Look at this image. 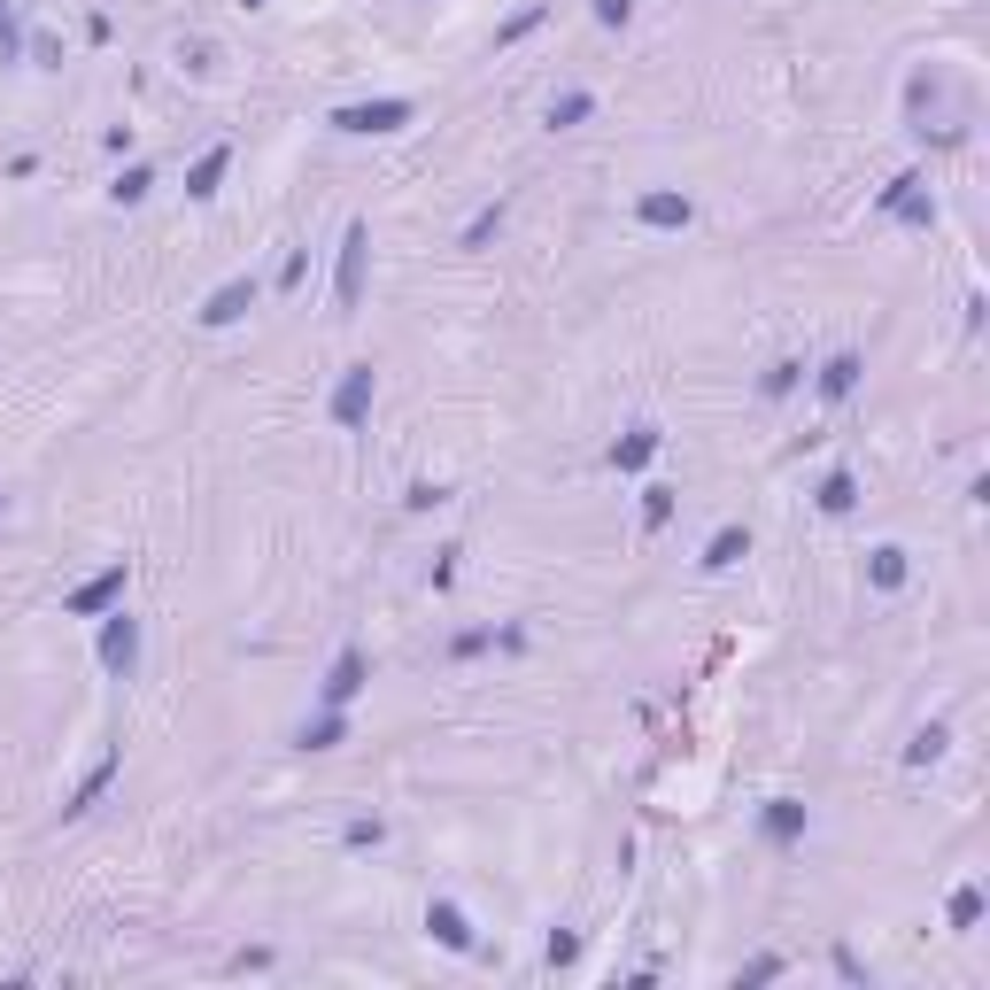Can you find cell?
<instances>
[{
  "mask_svg": "<svg viewBox=\"0 0 990 990\" xmlns=\"http://www.w3.org/2000/svg\"><path fill=\"white\" fill-rule=\"evenodd\" d=\"M341 132H403L410 124V101H364V109H341Z\"/></svg>",
  "mask_w": 990,
  "mask_h": 990,
  "instance_id": "1",
  "label": "cell"
},
{
  "mask_svg": "<svg viewBox=\"0 0 990 990\" xmlns=\"http://www.w3.org/2000/svg\"><path fill=\"white\" fill-rule=\"evenodd\" d=\"M364 225H349V240H341V310H356V294H364Z\"/></svg>",
  "mask_w": 990,
  "mask_h": 990,
  "instance_id": "2",
  "label": "cell"
},
{
  "mask_svg": "<svg viewBox=\"0 0 990 990\" xmlns=\"http://www.w3.org/2000/svg\"><path fill=\"white\" fill-rule=\"evenodd\" d=\"M364 403H372V364H356V372L341 379V395H333V418H341V426H356V418H364Z\"/></svg>",
  "mask_w": 990,
  "mask_h": 990,
  "instance_id": "3",
  "label": "cell"
},
{
  "mask_svg": "<svg viewBox=\"0 0 990 990\" xmlns=\"http://www.w3.org/2000/svg\"><path fill=\"white\" fill-rule=\"evenodd\" d=\"M132 650H140V627L117 612V619H109V635H101V666H117V673H124V666H132Z\"/></svg>",
  "mask_w": 990,
  "mask_h": 990,
  "instance_id": "4",
  "label": "cell"
},
{
  "mask_svg": "<svg viewBox=\"0 0 990 990\" xmlns=\"http://www.w3.org/2000/svg\"><path fill=\"white\" fill-rule=\"evenodd\" d=\"M248 302H256V287H248V279H233V287H217V294H209L202 325H233L240 310H248Z\"/></svg>",
  "mask_w": 990,
  "mask_h": 990,
  "instance_id": "5",
  "label": "cell"
},
{
  "mask_svg": "<svg viewBox=\"0 0 990 990\" xmlns=\"http://www.w3.org/2000/svg\"><path fill=\"white\" fill-rule=\"evenodd\" d=\"M426 929H434L449 952H472V929H465V913H457V905H434V913H426Z\"/></svg>",
  "mask_w": 990,
  "mask_h": 990,
  "instance_id": "6",
  "label": "cell"
},
{
  "mask_svg": "<svg viewBox=\"0 0 990 990\" xmlns=\"http://www.w3.org/2000/svg\"><path fill=\"white\" fill-rule=\"evenodd\" d=\"M356 681H364V658H356V650H341V666H333V681H325V704H349Z\"/></svg>",
  "mask_w": 990,
  "mask_h": 990,
  "instance_id": "7",
  "label": "cell"
},
{
  "mask_svg": "<svg viewBox=\"0 0 990 990\" xmlns=\"http://www.w3.org/2000/svg\"><path fill=\"white\" fill-rule=\"evenodd\" d=\"M642 225H689V202L681 194H642Z\"/></svg>",
  "mask_w": 990,
  "mask_h": 990,
  "instance_id": "8",
  "label": "cell"
},
{
  "mask_svg": "<svg viewBox=\"0 0 990 990\" xmlns=\"http://www.w3.org/2000/svg\"><path fill=\"white\" fill-rule=\"evenodd\" d=\"M117 588H124V565H109V573H101V581H86L78 596H70V604H78V612H101V604H109Z\"/></svg>",
  "mask_w": 990,
  "mask_h": 990,
  "instance_id": "9",
  "label": "cell"
},
{
  "mask_svg": "<svg viewBox=\"0 0 990 990\" xmlns=\"http://www.w3.org/2000/svg\"><path fill=\"white\" fill-rule=\"evenodd\" d=\"M225 163H233V147H209V155H202V171H194V186H186V194H217Z\"/></svg>",
  "mask_w": 990,
  "mask_h": 990,
  "instance_id": "10",
  "label": "cell"
},
{
  "mask_svg": "<svg viewBox=\"0 0 990 990\" xmlns=\"http://www.w3.org/2000/svg\"><path fill=\"white\" fill-rule=\"evenodd\" d=\"M797 828H805V805H774V813H766V836H774V844H789V836H797Z\"/></svg>",
  "mask_w": 990,
  "mask_h": 990,
  "instance_id": "11",
  "label": "cell"
},
{
  "mask_svg": "<svg viewBox=\"0 0 990 990\" xmlns=\"http://www.w3.org/2000/svg\"><path fill=\"white\" fill-rule=\"evenodd\" d=\"M851 379H859V356H836V364L820 372V387H828V395H851Z\"/></svg>",
  "mask_w": 990,
  "mask_h": 990,
  "instance_id": "12",
  "label": "cell"
},
{
  "mask_svg": "<svg viewBox=\"0 0 990 990\" xmlns=\"http://www.w3.org/2000/svg\"><path fill=\"white\" fill-rule=\"evenodd\" d=\"M650 449H658V434H650V426H635V434L619 441V465H642V457H650Z\"/></svg>",
  "mask_w": 990,
  "mask_h": 990,
  "instance_id": "13",
  "label": "cell"
},
{
  "mask_svg": "<svg viewBox=\"0 0 990 990\" xmlns=\"http://www.w3.org/2000/svg\"><path fill=\"white\" fill-rule=\"evenodd\" d=\"M735 550H743V534H735V526H720V534H712V557H704V565H735Z\"/></svg>",
  "mask_w": 990,
  "mask_h": 990,
  "instance_id": "14",
  "label": "cell"
},
{
  "mask_svg": "<svg viewBox=\"0 0 990 990\" xmlns=\"http://www.w3.org/2000/svg\"><path fill=\"white\" fill-rule=\"evenodd\" d=\"M874 581L898 588V581H905V557H898V550H874Z\"/></svg>",
  "mask_w": 990,
  "mask_h": 990,
  "instance_id": "15",
  "label": "cell"
},
{
  "mask_svg": "<svg viewBox=\"0 0 990 990\" xmlns=\"http://www.w3.org/2000/svg\"><path fill=\"white\" fill-rule=\"evenodd\" d=\"M820 503H828V511H851V472H828V488H820Z\"/></svg>",
  "mask_w": 990,
  "mask_h": 990,
  "instance_id": "16",
  "label": "cell"
},
{
  "mask_svg": "<svg viewBox=\"0 0 990 990\" xmlns=\"http://www.w3.org/2000/svg\"><path fill=\"white\" fill-rule=\"evenodd\" d=\"M588 117V93H565V101H550V124H581Z\"/></svg>",
  "mask_w": 990,
  "mask_h": 990,
  "instance_id": "17",
  "label": "cell"
},
{
  "mask_svg": "<svg viewBox=\"0 0 990 990\" xmlns=\"http://www.w3.org/2000/svg\"><path fill=\"white\" fill-rule=\"evenodd\" d=\"M333 735H341V720H318V728H302V743H310V751H333Z\"/></svg>",
  "mask_w": 990,
  "mask_h": 990,
  "instance_id": "18",
  "label": "cell"
},
{
  "mask_svg": "<svg viewBox=\"0 0 990 990\" xmlns=\"http://www.w3.org/2000/svg\"><path fill=\"white\" fill-rule=\"evenodd\" d=\"M975 913H983V890H960V898H952V921H960V929H967Z\"/></svg>",
  "mask_w": 990,
  "mask_h": 990,
  "instance_id": "19",
  "label": "cell"
},
{
  "mask_svg": "<svg viewBox=\"0 0 990 990\" xmlns=\"http://www.w3.org/2000/svg\"><path fill=\"white\" fill-rule=\"evenodd\" d=\"M596 16H604V24H627V16H635V0H596Z\"/></svg>",
  "mask_w": 990,
  "mask_h": 990,
  "instance_id": "20",
  "label": "cell"
}]
</instances>
